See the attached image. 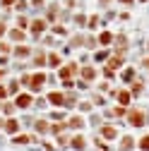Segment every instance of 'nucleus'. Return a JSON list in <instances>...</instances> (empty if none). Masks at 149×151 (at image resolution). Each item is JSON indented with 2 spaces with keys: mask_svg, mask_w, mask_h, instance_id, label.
Instances as JSON below:
<instances>
[{
  "mask_svg": "<svg viewBox=\"0 0 149 151\" xmlns=\"http://www.w3.org/2000/svg\"><path fill=\"white\" fill-rule=\"evenodd\" d=\"M111 39H113V36H111L108 31H103V34H101V39H99V41H101L103 46H108V43H111Z\"/></svg>",
  "mask_w": 149,
  "mask_h": 151,
  "instance_id": "obj_10",
  "label": "nucleus"
},
{
  "mask_svg": "<svg viewBox=\"0 0 149 151\" xmlns=\"http://www.w3.org/2000/svg\"><path fill=\"white\" fill-rule=\"evenodd\" d=\"M144 67H149V58H147V60H144Z\"/></svg>",
  "mask_w": 149,
  "mask_h": 151,
  "instance_id": "obj_19",
  "label": "nucleus"
},
{
  "mask_svg": "<svg viewBox=\"0 0 149 151\" xmlns=\"http://www.w3.org/2000/svg\"><path fill=\"white\" fill-rule=\"evenodd\" d=\"M70 125H72V127H82V120H80V118H74V120H72Z\"/></svg>",
  "mask_w": 149,
  "mask_h": 151,
  "instance_id": "obj_17",
  "label": "nucleus"
},
{
  "mask_svg": "<svg viewBox=\"0 0 149 151\" xmlns=\"http://www.w3.org/2000/svg\"><path fill=\"white\" fill-rule=\"evenodd\" d=\"M5 127H7V132H14V129H17V122H14V120H10Z\"/></svg>",
  "mask_w": 149,
  "mask_h": 151,
  "instance_id": "obj_15",
  "label": "nucleus"
},
{
  "mask_svg": "<svg viewBox=\"0 0 149 151\" xmlns=\"http://www.w3.org/2000/svg\"><path fill=\"white\" fill-rule=\"evenodd\" d=\"M14 142H20V144H27V142H29V137H24V134H20V137H14Z\"/></svg>",
  "mask_w": 149,
  "mask_h": 151,
  "instance_id": "obj_16",
  "label": "nucleus"
},
{
  "mask_svg": "<svg viewBox=\"0 0 149 151\" xmlns=\"http://www.w3.org/2000/svg\"><path fill=\"white\" fill-rule=\"evenodd\" d=\"M72 146H74V149H82V146H84V142H82V137H74V142H72Z\"/></svg>",
  "mask_w": 149,
  "mask_h": 151,
  "instance_id": "obj_12",
  "label": "nucleus"
},
{
  "mask_svg": "<svg viewBox=\"0 0 149 151\" xmlns=\"http://www.w3.org/2000/svg\"><path fill=\"white\" fill-rule=\"evenodd\" d=\"M74 70H77V67H74V65H70V67H65V70L60 72V79H63L65 84H72V82H70V77L74 74Z\"/></svg>",
  "mask_w": 149,
  "mask_h": 151,
  "instance_id": "obj_2",
  "label": "nucleus"
},
{
  "mask_svg": "<svg viewBox=\"0 0 149 151\" xmlns=\"http://www.w3.org/2000/svg\"><path fill=\"white\" fill-rule=\"evenodd\" d=\"M120 63H123V60H120V55H113V58L108 60V70H118Z\"/></svg>",
  "mask_w": 149,
  "mask_h": 151,
  "instance_id": "obj_5",
  "label": "nucleus"
},
{
  "mask_svg": "<svg viewBox=\"0 0 149 151\" xmlns=\"http://www.w3.org/2000/svg\"><path fill=\"white\" fill-rule=\"evenodd\" d=\"M51 65H53V67L60 65V58H58V55H51Z\"/></svg>",
  "mask_w": 149,
  "mask_h": 151,
  "instance_id": "obj_14",
  "label": "nucleus"
},
{
  "mask_svg": "<svg viewBox=\"0 0 149 151\" xmlns=\"http://www.w3.org/2000/svg\"><path fill=\"white\" fill-rule=\"evenodd\" d=\"M29 103H31V99H29V96H20V99H17V106H20V108H27Z\"/></svg>",
  "mask_w": 149,
  "mask_h": 151,
  "instance_id": "obj_9",
  "label": "nucleus"
},
{
  "mask_svg": "<svg viewBox=\"0 0 149 151\" xmlns=\"http://www.w3.org/2000/svg\"><path fill=\"white\" fill-rule=\"evenodd\" d=\"M140 146H142L144 151H149V137H142V142H140Z\"/></svg>",
  "mask_w": 149,
  "mask_h": 151,
  "instance_id": "obj_13",
  "label": "nucleus"
},
{
  "mask_svg": "<svg viewBox=\"0 0 149 151\" xmlns=\"http://www.w3.org/2000/svg\"><path fill=\"white\" fill-rule=\"evenodd\" d=\"M43 27H46V22H34V31H36V34L43 31Z\"/></svg>",
  "mask_w": 149,
  "mask_h": 151,
  "instance_id": "obj_11",
  "label": "nucleus"
},
{
  "mask_svg": "<svg viewBox=\"0 0 149 151\" xmlns=\"http://www.w3.org/2000/svg\"><path fill=\"white\" fill-rule=\"evenodd\" d=\"M132 146V142H130V137H125V142H123V149H130Z\"/></svg>",
  "mask_w": 149,
  "mask_h": 151,
  "instance_id": "obj_18",
  "label": "nucleus"
},
{
  "mask_svg": "<svg viewBox=\"0 0 149 151\" xmlns=\"http://www.w3.org/2000/svg\"><path fill=\"white\" fill-rule=\"evenodd\" d=\"M127 122L135 125V127H142V125H144V113H142V110H132V113L127 115Z\"/></svg>",
  "mask_w": 149,
  "mask_h": 151,
  "instance_id": "obj_1",
  "label": "nucleus"
},
{
  "mask_svg": "<svg viewBox=\"0 0 149 151\" xmlns=\"http://www.w3.org/2000/svg\"><path fill=\"white\" fill-rule=\"evenodd\" d=\"M120 3H132V0H120Z\"/></svg>",
  "mask_w": 149,
  "mask_h": 151,
  "instance_id": "obj_20",
  "label": "nucleus"
},
{
  "mask_svg": "<svg viewBox=\"0 0 149 151\" xmlns=\"http://www.w3.org/2000/svg\"><path fill=\"white\" fill-rule=\"evenodd\" d=\"M48 101H51L53 106H63V103H65V101H63V93H51Z\"/></svg>",
  "mask_w": 149,
  "mask_h": 151,
  "instance_id": "obj_4",
  "label": "nucleus"
},
{
  "mask_svg": "<svg viewBox=\"0 0 149 151\" xmlns=\"http://www.w3.org/2000/svg\"><path fill=\"white\" fill-rule=\"evenodd\" d=\"M82 77H84V79H94V77H96V72L91 70V67H84V70H82Z\"/></svg>",
  "mask_w": 149,
  "mask_h": 151,
  "instance_id": "obj_8",
  "label": "nucleus"
},
{
  "mask_svg": "<svg viewBox=\"0 0 149 151\" xmlns=\"http://www.w3.org/2000/svg\"><path fill=\"white\" fill-rule=\"evenodd\" d=\"M101 134H103L106 139H116V137H118V132H116V127H103V129H101Z\"/></svg>",
  "mask_w": 149,
  "mask_h": 151,
  "instance_id": "obj_3",
  "label": "nucleus"
},
{
  "mask_svg": "<svg viewBox=\"0 0 149 151\" xmlns=\"http://www.w3.org/2000/svg\"><path fill=\"white\" fill-rule=\"evenodd\" d=\"M118 101H120L123 106H127V103H130V91H120V93H118Z\"/></svg>",
  "mask_w": 149,
  "mask_h": 151,
  "instance_id": "obj_7",
  "label": "nucleus"
},
{
  "mask_svg": "<svg viewBox=\"0 0 149 151\" xmlns=\"http://www.w3.org/2000/svg\"><path fill=\"white\" fill-rule=\"evenodd\" d=\"M43 82H46V77H43V74H36V77L31 79V89H39Z\"/></svg>",
  "mask_w": 149,
  "mask_h": 151,
  "instance_id": "obj_6",
  "label": "nucleus"
}]
</instances>
